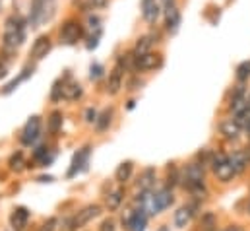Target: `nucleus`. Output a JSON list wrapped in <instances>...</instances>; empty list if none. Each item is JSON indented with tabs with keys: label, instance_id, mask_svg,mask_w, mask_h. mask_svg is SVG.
Here are the masks:
<instances>
[{
	"label": "nucleus",
	"instance_id": "nucleus-1",
	"mask_svg": "<svg viewBox=\"0 0 250 231\" xmlns=\"http://www.w3.org/2000/svg\"><path fill=\"white\" fill-rule=\"evenodd\" d=\"M27 31H29V23L25 14L14 10L12 14H8L4 18V25H2V39H0V55L4 58H12L20 47L25 43L27 39Z\"/></svg>",
	"mask_w": 250,
	"mask_h": 231
},
{
	"label": "nucleus",
	"instance_id": "nucleus-2",
	"mask_svg": "<svg viewBox=\"0 0 250 231\" xmlns=\"http://www.w3.org/2000/svg\"><path fill=\"white\" fill-rule=\"evenodd\" d=\"M59 12V0H29L27 4V23L29 29H39L55 20Z\"/></svg>",
	"mask_w": 250,
	"mask_h": 231
},
{
	"label": "nucleus",
	"instance_id": "nucleus-3",
	"mask_svg": "<svg viewBox=\"0 0 250 231\" xmlns=\"http://www.w3.org/2000/svg\"><path fill=\"white\" fill-rule=\"evenodd\" d=\"M138 204L140 208H144L147 212V216H155V214H161L163 210H167L171 204H173V192L171 188H161L157 192L153 190H142V194H138Z\"/></svg>",
	"mask_w": 250,
	"mask_h": 231
},
{
	"label": "nucleus",
	"instance_id": "nucleus-4",
	"mask_svg": "<svg viewBox=\"0 0 250 231\" xmlns=\"http://www.w3.org/2000/svg\"><path fill=\"white\" fill-rule=\"evenodd\" d=\"M59 43L66 45V47H74L78 43H83L85 39V25H83V20L80 16H68L64 18L59 25Z\"/></svg>",
	"mask_w": 250,
	"mask_h": 231
},
{
	"label": "nucleus",
	"instance_id": "nucleus-5",
	"mask_svg": "<svg viewBox=\"0 0 250 231\" xmlns=\"http://www.w3.org/2000/svg\"><path fill=\"white\" fill-rule=\"evenodd\" d=\"M165 58L161 53H146V55H134V72L132 74H146V72H153L159 70L163 66Z\"/></svg>",
	"mask_w": 250,
	"mask_h": 231
},
{
	"label": "nucleus",
	"instance_id": "nucleus-6",
	"mask_svg": "<svg viewBox=\"0 0 250 231\" xmlns=\"http://www.w3.org/2000/svg\"><path fill=\"white\" fill-rule=\"evenodd\" d=\"M163 31L167 35H177L181 31V25H183V10H181V4H175V6H169L163 10Z\"/></svg>",
	"mask_w": 250,
	"mask_h": 231
},
{
	"label": "nucleus",
	"instance_id": "nucleus-7",
	"mask_svg": "<svg viewBox=\"0 0 250 231\" xmlns=\"http://www.w3.org/2000/svg\"><path fill=\"white\" fill-rule=\"evenodd\" d=\"M140 16L149 27H155L163 16V8L159 0H140Z\"/></svg>",
	"mask_w": 250,
	"mask_h": 231
},
{
	"label": "nucleus",
	"instance_id": "nucleus-8",
	"mask_svg": "<svg viewBox=\"0 0 250 231\" xmlns=\"http://www.w3.org/2000/svg\"><path fill=\"white\" fill-rule=\"evenodd\" d=\"M51 51H53V37L49 33H41V35H37V39L33 41V45L29 49V58H31V62H41L43 58L49 57Z\"/></svg>",
	"mask_w": 250,
	"mask_h": 231
},
{
	"label": "nucleus",
	"instance_id": "nucleus-9",
	"mask_svg": "<svg viewBox=\"0 0 250 231\" xmlns=\"http://www.w3.org/2000/svg\"><path fill=\"white\" fill-rule=\"evenodd\" d=\"M39 136H41V116L39 115L29 116V120H27V122L23 124V128H21L20 140H21V144H25V146H33V144L39 140Z\"/></svg>",
	"mask_w": 250,
	"mask_h": 231
},
{
	"label": "nucleus",
	"instance_id": "nucleus-10",
	"mask_svg": "<svg viewBox=\"0 0 250 231\" xmlns=\"http://www.w3.org/2000/svg\"><path fill=\"white\" fill-rule=\"evenodd\" d=\"M211 167H213V173L217 175V179L223 181V183H227V181H231L235 177V171H233V167L229 163V156H225V154L211 156Z\"/></svg>",
	"mask_w": 250,
	"mask_h": 231
},
{
	"label": "nucleus",
	"instance_id": "nucleus-11",
	"mask_svg": "<svg viewBox=\"0 0 250 231\" xmlns=\"http://www.w3.org/2000/svg\"><path fill=\"white\" fill-rule=\"evenodd\" d=\"M123 224H125V228L128 231H146L147 212L144 208L130 210V212H126V216H123Z\"/></svg>",
	"mask_w": 250,
	"mask_h": 231
},
{
	"label": "nucleus",
	"instance_id": "nucleus-12",
	"mask_svg": "<svg viewBox=\"0 0 250 231\" xmlns=\"http://www.w3.org/2000/svg\"><path fill=\"white\" fill-rule=\"evenodd\" d=\"M35 74V62H29V64H25L23 68H21V72H18V76L16 78H12L2 90H0V93L2 95H10V93H14L23 82H27L31 76Z\"/></svg>",
	"mask_w": 250,
	"mask_h": 231
},
{
	"label": "nucleus",
	"instance_id": "nucleus-13",
	"mask_svg": "<svg viewBox=\"0 0 250 231\" xmlns=\"http://www.w3.org/2000/svg\"><path fill=\"white\" fill-rule=\"evenodd\" d=\"M111 0H72L70 6L78 16H85L89 12H103Z\"/></svg>",
	"mask_w": 250,
	"mask_h": 231
},
{
	"label": "nucleus",
	"instance_id": "nucleus-14",
	"mask_svg": "<svg viewBox=\"0 0 250 231\" xmlns=\"http://www.w3.org/2000/svg\"><path fill=\"white\" fill-rule=\"evenodd\" d=\"M157 43H159V33H157V31L144 33V35H140V37L134 41L132 53H134V55H146V53H151V51L155 49Z\"/></svg>",
	"mask_w": 250,
	"mask_h": 231
},
{
	"label": "nucleus",
	"instance_id": "nucleus-15",
	"mask_svg": "<svg viewBox=\"0 0 250 231\" xmlns=\"http://www.w3.org/2000/svg\"><path fill=\"white\" fill-rule=\"evenodd\" d=\"M125 70L121 68V66H113L111 68V72H109V76H107V93L109 95H117L123 88H125Z\"/></svg>",
	"mask_w": 250,
	"mask_h": 231
},
{
	"label": "nucleus",
	"instance_id": "nucleus-16",
	"mask_svg": "<svg viewBox=\"0 0 250 231\" xmlns=\"http://www.w3.org/2000/svg\"><path fill=\"white\" fill-rule=\"evenodd\" d=\"M64 78V99L66 101H78L83 97V86L72 78V74L66 70Z\"/></svg>",
	"mask_w": 250,
	"mask_h": 231
},
{
	"label": "nucleus",
	"instance_id": "nucleus-17",
	"mask_svg": "<svg viewBox=\"0 0 250 231\" xmlns=\"http://www.w3.org/2000/svg\"><path fill=\"white\" fill-rule=\"evenodd\" d=\"M89 146H85V148H82V150H78L76 154H74V158H72V163H70V169H68V177H76L78 173H82V171H85L87 169V163H89Z\"/></svg>",
	"mask_w": 250,
	"mask_h": 231
},
{
	"label": "nucleus",
	"instance_id": "nucleus-18",
	"mask_svg": "<svg viewBox=\"0 0 250 231\" xmlns=\"http://www.w3.org/2000/svg\"><path fill=\"white\" fill-rule=\"evenodd\" d=\"M99 212H101V206H99V204H89V206H85L82 212H78V214L72 218L74 230H76V228H82V226H85V224H89L93 218L99 216Z\"/></svg>",
	"mask_w": 250,
	"mask_h": 231
},
{
	"label": "nucleus",
	"instance_id": "nucleus-19",
	"mask_svg": "<svg viewBox=\"0 0 250 231\" xmlns=\"http://www.w3.org/2000/svg\"><path fill=\"white\" fill-rule=\"evenodd\" d=\"M219 130H221V134H223L227 140H237V138L241 136V132H243V128L239 126V122H237L235 118L223 120V122L219 124Z\"/></svg>",
	"mask_w": 250,
	"mask_h": 231
},
{
	"label": "nucleus",
	"instance_id": "nucleus-20",
	"mask_svg": "<svg viewBox=\"0 0 250 231\" xmlns=\"http://www.w3.org/2000/svg\"><path fill=\"white\" fill-rule=\"evenodd\" d=\"M27 222H29V212L25 208H16L10 216V224L16 231H23L27 228Z\"/></svg>",
	"mask_w": 250,
	"mask_h": 231
},
{
	"label": "nucleus",
	"instance_id": "nucleus-21",
	"mask_svg": "<svg viewBox=\"0 0 250 231\" xmlns=\"http://www.w3.org/2000/svg\"><path fill=\"white\" fill-rule=\"evenodd\" d=\"M229 163H231L235 175H241L249 167L250 162H249V158H247V154H245V150H239V152H235L233 156H229Z\"/></svg>",
	"mask_w": 250,
	"mask_h": 231
},
{
	"label": "nucleus",
	"instance_id": "nucleus-22",
	"mask_svg": "<svg viewBox=\"0 0 250 231\" xmlns=\"http://www.w3.org/2000/svg\"><path fill=\"white\" fill-rule=\"evenodd\" d=\"M103 33H105V27L101 29H93V31H85V39H83V45L87 51H95L103 39Z\"/></svg>",
	"mask_w": 250,
	"mask_h": 231
},
{
	"label": "nucleus",
	"instance_id": "nucleus-23",
	"mask_svg": "<svg viewBox=\"0 0 250 231\" xmlns=\"http://www.w3.org/2000/svg\"><path fill=\"white\" fill-rule=\"evenodd\" d=\"M188 183H204V165L200 163H190L185 173V185Z\"/></svg>",
	"mask_w": 250,
	"mask_h": 231
},
{
	"label": "nucleus",
	"instance_id": "nucleus-24",
	"mask_svg": "<svg viewBox=\"0 0 250 231\" xmlns=\"http://www.w3.org/2000/svg\"><path fill=\"white\" fill-rule=\"evenodd\" d=\"M53 160H55V154H53L47 146H39V148L35 150V154H33V162L39 163V165H43V167L51 165Z\"/></svg>",
	"mask_w": 250,
	"mask_h": 231
},
{
	"label": "nucleus",
	"instance_id": "nucleus-25",
	"mask_svg": "<svg viewBox=\"0 0 250 231\" xmlns=\"http://www.w3.org/2000/svg\"><path fill=\"white\" fill-rule=\"evenodd\" d=\"M62 122H64V116L61 111H53L49 118H47V130H49V134H59L61 130H62Z\"/></svg>",
	"mask_w": 250,
	"mask_h": 231
},
{
	"label": "nucleus",
	"instance_id": "nucleus-26",
	"mask_svg": "<svg viewBox=\"0 0 250 231\" xmlns=\"http://www.w3.org/2000/svg\"><path fill=\"white\" fill-rule=\"evenodd\" d=\"M192 220V206H181L177 212H175V226L177 228H187Z\"/></svg>",
	"mask_w": 250,
	"mask_h": 231
},
{
	"label": "nucleus",
	"instance_id": "nucleus-27",
	"mask_svg": "<svg viewBox=\"0 0 250 231\" xmlns=\"http://www.w3.org/2000/svg\"><path fill=\"white\" fill-rule=\"evenodd\" d=\"M87 76H89L91 82H99V80H103V78L107 76V68H105V64L99 62V60H93V62L89 64Z\"/></svg>",
	"mask_w": 250,
	"mask_h": 231
},
{
	"label": "nucleus",
	"instance_id": "nucleus-28",
	"mask_svg": "<svg viewBox=\"0 0 250 231\" xmlns=\"http://www.w3.org/2000/svg\"><path fill=\"white\" fill-rule=\"evenodd\" d=\"M113 115H115L113 109H103V111L97 115V120H95V128H97V132H105V130L111 126Z\"/></svg>",
	"mask_w": 250,
	"mask_h": 231
},
{
	"label": "nucleus",
	"instance_id": "nucleus-29",
	"mask_svg": "<svg viewBox=\"0 0 250 231\" xmlns=\"http://www.w3.org/2000/svg\"><path fill=\"white\" fill-rule=\"evenodd\" d=\"M221 14H223V8L217 6V4H208L206 10H204V18H206L211 25H217V23H219Z\"/></svg>",
	"mask_w": 250,
	"mask_h": 231
},
{
	"label": "nucleus",
	"instance_id": "nucleus-30",
	"mask_svg": "<svg viewBox=\"0 0 250 231\" xmlns=\"http://www.w3.org/2000/svg\"><path fill=\"white\" fill-rule=\"evenodd\" d=\"M235 78H237V84H249L250 60H243V62L237 64V68H235Z\"/></svg>",
	"mask_w": 250,
	"mask_h": 231
},
{
	"label": "nucleus",
	"instance_id": "nucleus-31",
	"mask_svg": "<svg viewBox=\"0 0 250 231\" xmlns=\"http://www.w3.org/2000/svg\"><path fill=\"white\" fill-rule=\"evenodd\" d=\"M153 183H155V169H146L142 177H140V181H138V188H140V192L142 190H151L153 188Z\"/></svg>",
	"mask_w": 250,
	"mask_h": 231
},
{
	"label": "nucleus",
	"instance_id": "nucleus-32",
	"mask_svg": "<svg viewBox=\"0 0 250 231\" xmlns=\"http://www.w3.org/2000/svg\"><path fill=\"white\" fill-rule=\"evenodd\" d=\"M49 99L53 101V103H59V101H62L64 99V78L61 76L59 80H55V84H53V88H51V93H49Z\"/></svg>",
	"mask_w": 250,
	"mask_h": 231
},
{
	"label": "nucleus",
	"instance_id": "nucleus-33",
	"mask_svg": "<svg viewBox=\"0 0 250 231\" xmlns=\"http://www.w3.org/2000/svg\"><path fill=\"white\" fill-rule=\"evenodd\" d=\"M132 171H134V163H132V162H125V163L119 165V169H117L115 177H117L119 183H126V181L132 177Z\"/></svg>",
	"mask_w": 250,
	"mask_h": 231
},
{
	"label": "nucleus",
	"instance_id": "nucleus-34",
	"mask_svg": "<svg viewBox=\"0 0 250 231\" xmlns=\"http://www.w3.org/2000/svg\"><path fill=\"white\" fill-rule=\"evenodd\" d=\"M123 190L119 188V190H115V192H111L109 196H107V208L109 210H117L119 206H121V202H123Z\"/></svg>",
	"mask_w": 250,
	"mask_h": 231
},
{
	"label": "nucleus",
	"instance_id": "nucleus-35",
	"mask_svg": "<svg viewBox=\"0 0 250 231\" xmlns=\"http://www.w3.org/2000/svg\"><path fill=\"white\" fill-rule=\"evenodd\" d=\"M21 165H23V156H21V152H18V154H14V156L10 158V169L20 171Z\"/></svg>",
	"mask_w": 250,
	"mask_h": 231
},
{
	"label": "nucleus",
	"instance_id": "nucleus-36",
	"mask_svg": "<svg viewBox=\"0 0 250 231\" xmlns=\"http://www.w3.org/2000/svg\"><path fill=\"white\" fill-rule=\"evenodd\" d=\"M97 109L95 107H87L85 109V113H83V120L87 122V124H95V120H97Z\"/></svg>",
	"mask_w": 250,
	"mask_h": 231
},
{
	"label": "nucleus",
	"instance_id": "nucleus-37",
	"mask_svg": "<svg viewBox=\"0 0 250 231\" xmlns=\"http://www.w3.org/2000/svg\"><path fill=\"white\" fill-rule=\"evenodd\" d=\"M128 90H140L142 86H144V80L140 78V74H132V78L128 80Z\"/></svg>",
	"mask_w": 250,
	"mask_h": 231
},
{
	"label": "nucleus",
	"instance_id": "nucleus-38",
	"mask_svg": "<svg viewBox=\"0 0 250 231\" xmlns=\"http://www.w3.org/2000/svg\"><path fill=\"white\" fill-rule=\"evenodd\" d=\"M99 231H117V224H115V220H113V218L105 220V222L101 224V228H99Z\"/></svg>",
	"mask_w": 250,
	"mask_h": 231
},
{
	"label": "nucleus",
	"instance_id": "nucleus-39",
	"mask_svg": "<svg viewBox=\"0 0 250 231\" xmlns=\"http://www.w3.org/2000/svg\"><path fill=\"white\" fill-rule=\"evenodd\" d=\"M6 76H8V62L0 57V80L6 78Z\"/></svg>",
	"mask_w": 250,
	"mask_h": 231
},
{
	"label": "nucleus",
	"instance_id": "nucleus-40",
	"mask_svg": "<svg viewBox=\"0 0 250 231\" xmlns=\"http://www.w3.org/2000/svg\"><path fill=\"white\" fill-rule=\"evenodd\" d=\"M55 226H57V220H49L39 231H55Z\"/></svg>",
	"mask_w": 250,
	"mask_h": 231
},
{
	"label": "nucleus",
	"instance_id": "nucleus-41",
	"mask_svg": "<svg viewBox=\"0 0 250 231\" xmlns=\"http://www.w3.org/2000/svg\"><path fill=\"white\" fill-rule=\"evenodd\" d=\"M211 226H213V216H208V218L202 222V228H204V230H211Z\"/></svg>",
	"mask_w": 250,
	"mask_h": 231
},
{
	"label": "nucleus",
	"instance_id": "nucleus-42",
	"mask_svg": "<svg viewBox=\"0 0 250 231\" xmlns=\"http://www.w3.org/2000/svg\"><path fill=\"white\" fill-rule=\"evenodd\" d=\"M159 4H161V8L165 10V8H169V6H175V4H179V0H159Z\"/></svg>",
	"mask_w": 250,
	"mask_h": 231
},
{
	"label": "nucleus",
	"instance_id": "nucleus-43",
	"mask_svg": "<svg viewBox=\"0 0 250 231\" xmlns=\"http://www.w3.org/2000/svg\"><path fill=\"white\" fill-rule=\"evenodd\" d=\"M39 181H41V183H51L53 177H39Z\"/></svg>",
	"mask_w": 250,
	"mask_h": 231
},
{
	"label": "nucleus",
	"instance_id": "nucleus-44",
	"mask_svg": "<svg viewBox=\"0 0 250 231\" xmlns=\"http://www.w3.org/2000/svg\"><path fill=\"white\" fill-rule=\"evenodd\" d=\"M134 105H136V101H134V99H130V101H128V109H134Z\"/></svg>",
	"mask_w": 250,
	"mask_h": 231
},
{
	"label": "nucleus",
	"instance_id": "nucleus-45",
	"mask_svg": "<svg viewBox=\"0 0 250 231\" xmlns=\"http://www.w3.org/2000/svg\"><path fill=\"white\" fill-rule=\"evenodd\" d=\"M245 154H247V158H249V162H250V146L247 148V150H245Z\"/></svg>",
	"mask_w": 250,
	"mask_h": 231
},
{
	"label": "nucleus",
	"instance_id": "nucleus-46",
	"mask_svg": "<svg viewBox=\"0 0 250 231\" xmlns=\"http://www.w3.org/2000/svg\"><path fill=\"white\" fill-rule=\"evenodd\" d=\"M247 105H249V107H250V92H249V93H247Z\"/></svg>",
	"mask_w": 250,
	"mask_h": 231
},
{
	"label": "nucleus",
	"instance_id": "nucleus-47",
	"mask_svg": "<svg viewBox=\"0 0 250 231\" xmlns=\"http://www.w3.org/2000/svg\"><path fill=\"white\" fill-rule=\"evenodd\" d=\"M225 231H241L239 228H229V230H225Z\"/></svg>",
	"mask_w": 250,
	"mask_h": 231
},
{
	"label": "nucleus",
	"instance_id": "nucleus-48",
	"mask_svg": "<svg viewBox=\"0 0 250 231\" xmlns=\"http://www.w3.org/2000/svg\"><path fill=\"white\" fill-rule=\"evenodd\" d=\"M157 231H169V228H165V226H163V228H159Z\"/></svg>",
	"mask_w": 250,
	"mask_h": 231
},
{
	"label": "nucleus",
	"instance_id": "nucleus-49",
	"mask_svg": "<svg viewBox=\"0 0 250 231\" xmlns=\"http://www.w3.org/2000/svg\"><path fill=\"white\" fill-rule=\"evenodd\" d=\"M2 8H4V0H0V12H2Z\"/></svg>",
	"mask_w": 250,
	"mask_h": 231
},
{
	"label": "nucleus",
	"instance_id": "nucleus-50",
	"mask_svg": "<svg viewBox=\"0 0 250 231\" xmlns=\"http://www.w3.org/2000/svg\"><path fill=\"white\" fill-rule=\"evenodd\" d=\"M245 130H247V134H249V136H250V124H249V126H247V128H245Z\"/></svg>",
	"mask_w": 250,
	"mask_h": 231
},
{
	"label": "nucleus",
	"instance_id": "nucleus-51",
	"mask_svg": "<svg viewBox=\"0 0 250 231\" xmlns=\"http://www.w3.org/2000/svg\"><path fill=\"white\" fill-rule=\"evenodd\" d=\"M249 210H250V208H249Z\"/></svg>",
	"mask_w": 250,
	"mask_h": 231
}]
</instances>
